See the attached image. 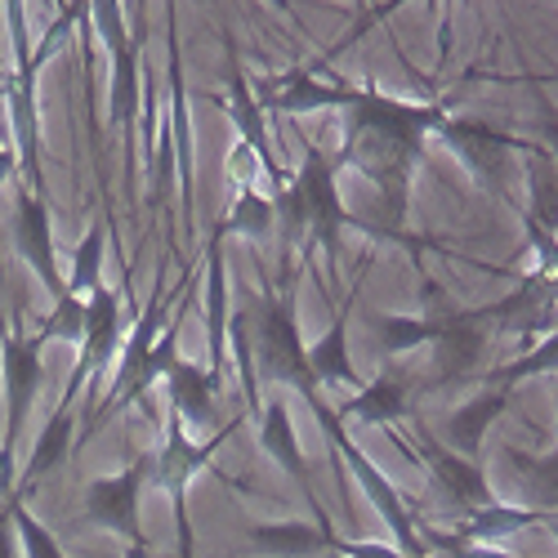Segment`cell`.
<instances>
[{"mask_svg":"<svg viewBox=\"0 0 558 558\" xmlns=\"http://www.w3.org/2000/svg\"><path fill=\"white\" fill-rule=\"evenodd\" d=\"M10 166H14V157H10L5 148H0V183H5V179H10Z\"/></svg>","mask_w":558,"mask_h":558,"instance_id":"cell-35","label":"cell"},{"mask_svg":"<svg viewBox=\"0 0 558 558\" xmlns=\"http://www.w3.org/2000/svg\"><path fill=\"white\" fill-rule=\"evenodd\" d=\"M353 89H336V85H322L304 72H291L287 81H272L264 104L277 112H317V108H344Z\"/></svg>","mask_w":558,"mask_h":558,"instance_id":"cell-15","label":"cell"},{"mask_svg":"<svg viewBox=\"0 0 558 558\" xmlns=\"http://www.w3.org/2000/svg\"><path fill=\"white\" fill-rule=\"evenodd\" d=\"M308 371L313 380H331V385H357V371L349 362V317L340 308V317L331 322V331L317 344H308Z\"/></svg>","mask_w":558,"mask_h":558,"instance_id":"cell-18","label":"cell"},{"mask_svg":"<svg viewBox=\"0 0 558 558\" xmlns=\"http://www.w3.org/2000/svg\"><path fill=\"white\" fill-rule=\"evenodd\" d=\"M95 19H99L104 40L112 45V54L121 50V45H130V36H125V27H121V10H117V0H95Z\"/></svg>","mask_w":558,"mask_h":558,"instance_id":"cell-31","label":"cell"},{"mask_svg":"<svg viewBox=\"0 0 558 558\" xmlns=\"http://www.w3.org/2000/svg\"><path fill=\"white\" fill-rule=\"evenodd\" d=\"M514 464L527 474V496L536 500L541 514H558V451L554 456H541V460L514 456Z\"/></svg>","mask_w":558,"mask_h":558,"instance_id":"cell-24","label":"cell"},{"mask_svg":"<svg viewBox=\"0 0 558 558\" xmlns=\"http://www.w3.org/2000/svg\"><path fill=\"white\" fill-rule=\"evenodd\" d=\"M545 527L554 532V541H558V514H545Z\"/></svg>","mask_w":558,"mask_h":558,"instance_id":"cell-36","label":"cell"},{"mask_svg":"<svg viewBox=\"0 0 558 558\" xmlns=\"http://www.w3.org/2000/svg\"><path fill=\"white\" fill-rule=\"evenodd\" d=\"M10 519H14V532H19V549H23V558H68V554L59 549V541L45 532V527L27 514V505L14 500V496H10Z\"/></svg>","mask_w":558,"mask_h":558,"instance_id":"cell-26","label":"cell"},{"mask_svg":"<svg viewBox=\"0 0 558 558\" xmlns=\"http://www.w3.org/2000/svg\"><path fill=\"white\" fill-rule=\"evenodd\" d=\"M0 558H23V549H19V532H14L10 509H5V514H0Z\"/></svg>","mask_w":558,"mask_h":558,"instance_id":"cell-32","label":"cell"},{"mask_svg":"<svg viewBox=\"0 0 558 558\" xmlns=\"http://www.w3.org/2000/svg\"><path fill=\"white\" fill-rule=\"evenodd\" d=\"M255 340H259V362L272 380L291 385L313 411H322V398H317V380L308 371V344H300V331H295V313L287 300L268 295L259 304V317H255Z\"/></svg>","mask_w":558,"mask_h":558,"instance_id":"cell-2","label":"cell"},{"mask_svg":"<svg viewBox=\"0 0 558 558\" xmlns=\"http://www.w3.org/2000/svg\"><path fill=\"white\" fill-rule=\"evenodd\" d=\"M117 317H121V300L112 291H95V300L85 304V336H81V362L72 371V385H68V398L81 389V380L89 371H99L117 344Z\"/></svg>","mask_w":558,"mask_h":558,"instance_id":"cell-10","label":"cell"},{"mask_svg":"<svg viewBox=\"0 0 558 558\" xmlns=\"http://www.w3.org/2000/svg\"><path fill=\"white\" fill-rule=\"evenodd\" d=\"M344 108H349V134H389V138H407V144H425V134L442 125L438 108L398 104L389 95H371V89H353Z\"/></svg>","mask_w":558,"mask_h":558,"instance_id":"cell-4","label":"cell"},{"mask_svg":"<svg viewBox=\"0 0 558 558\" xmlns=\"http://www.w3.org/2000/svg\"><path fill=\"white\" fill-rule=\"evenodd\" d=\"M541 117H545V121H541V134H545V144L554 148V166H558V112H554L545 99H541Z\"/></svg>","mask_w":558,"mask_h":558,"instance_id":"cell-34","label":"cell"},{"mask_svg":"<svg viewBox=\"0 0 558 558\" xmlns=\"http://www.w3.org/2000/svg\"><path fill=\"white\" fill-rule=\"evenodd\" d=\"M407 411V389L398 376H380L357 389V398L344 407V415L353 425H393L398 415Z\"/></svg>","mask_w":558,"mask_h":558,"instance_id":"cell-17","label":"cell"},{"mask_svg":"<svg viewBox=\"0 0 558 558\" xmlns=\"http://www.w3.org/2000/svg\"><path fill=\"white\" fill-rule=\"evenodd\" d=\"M99 259H104V228H89L85 242L76 251V264H72V287L68 295L76 291H99Z\"/></svg>","mask_w":558,"mask_h":558,"instance_id":"cell-28","label":"cell"},{"mask_svg":"<svg viewBox=\"0 0 558 558\" xmlns=\"http://www.w3.org/2000/svg\"><path fill=\"white\" fill-rule=\"evenodd\" d=\"M228 117L242 130V144L259 157V166H268V134H264V112L259 104H251V89L242 76H232V99H228Z\"/></svg>","mask_w":558,"mask_h":558,"instance_id":"cell-21","label":"cell"},{"mask_svg":"<svg viewBox=\"0 0 558 558\" xmlns=\"http://www.w3.org/2000/svg\"><path fill=\"white\" fill-rule=\"evenodd\" d=\"M434 331H438V317H380L376 322V336L389 353H407V349H421V344H434Z\"/></svg>","mask_w":558,"mask_h":558,"instance_id":"cell-23","label":"cell"},{"mask_svg":"<svg viewBox=\"0 0 558 558\" xmlns=\"http://www.w3.org/2000/svg\"><path fill=\"white\" fill-rule=\"evenodd\" d=\"M272 228V202H264L259 193L242 189V197L232 202V215L223 219V232H238V238H264Z\"/></svg>","mask_w":558,"mask_h":558,"instance_id":"cell-25","label":"cell"},{"mask_svg":"<svg viewBox=\"0 0 558 558\" xmlns=\"http://www.w3.org/2000/svg\"><path fill=\"white\" fill-rule=\"evenodd\" d=\"M421 460L434 470V478H438V487L460 505V509H487L492 505V487H487V478H483V470L470 460V456H460V451H451V447H442L438 438H425V451H421Z\"/></svg>","mask_w":558,"mask_h":558,"instance_id":"cell-8","label":"cell"},{"mask_svg":"<svg viewBox=\"0 0 558 558\" xmlns=\"http://www.w3.org/2000/svg\"><path fill=\"white\" fill-rule=\"evenodd\" d=\"M223 336H228V327H223V259L215 251L210 255V371L215 376L223 362Z\"/></svg>","mask_w":558,"mask_h":558,"instance_id":"cell-29","label":"cell"},{"mask_svg":"<svg viewBox=\"0 0 558 558\" xmlns=\"http://www.w3.org/2000/svg\"><path fill=\"white\" fill-rule=\"evenodd\" d=\"M81 340L85 336V304L76 295H63L59 308L50 313V322H45V340Z\"/></svg>","mask_w":558,"mask_h":558,"instance_id":"cell-30","label":"cell"},{"mask_svg":"<svg viewBox=\"0 0 558 558\" xmlns=\"http://www.w3.org/2000/svg\"><path fill=\"white\" fill-rule=\"evenodd\" d=\"M14 238H19L23 259L40 272V282L50 287V295H54V300H63V295H68V287H63L59 264H54L50 210H45V202H40V197H32V193H23V197H19V210H14Z\"/></svg>","mask_w":558,"mask_h":558,"instance_id":"cell-7","label":"cell"},{"mask_svg":"<svg viewBox=\"0 0 558 558\" xmlns=\"http://www.w3.org/2000/svg\"><path fill=\"white\" fill-rule=\"evenodd\" d=\"M317 421H322V429H327L331 434V442L344 451V464H349V470H353V478H357V487L366 492V500L371 505H376V514L393 527V536H398V549L407 554V558H421L425 549H421V541H415V532H411V519H407V509H402V500H398V492H393V483L376 470V464H371L349 438H344V429H340V421H336V415L327 411V407H322L317 411Z\"/></svg>","mask_w":558,"mask_h":558,"instance_id":"cell-3","label":"cell"},{"mask_svg":"<svg viewBox=\"0 0 558 558\" xmlns=\"http://www.w3.org/2000/svg\"><path fill=\"white\" fill-rule=\"evenodd\" d=\"M282 219L291 228V238L308 251V246H327L336 255L340 246V228L349 223L340 193H336V166L322 157L317 148H308L295 183L282 193Z\"/></svg>","mask_w":558,"mask_h":558,"instance_id":"cell-1","label":"cell"},{"mask_svg":"<svg viewBox=\"0 0 558 558\" xmlns=\"http://www.w3.org/2000/svg\"><path fill=\"white\" fill-rule=\"evenodd\" d=\"M144 549H148V545H130V554H125V558H144Z\"/></svg>","mask_w":558,"mask_h":558,"instance_id":"cell-37","label":"cell"},{"mask_svg":"<svg viewBox=\"0 0 558 558\" xmlns=\"http://www.w3.org/2000/svg\"><path fill=\"white\" fill-rule=\"evenodd\" d=\"M340 554L344 558H407L402 549H389V545H353V549L340 545Z\"/></svg>","mask_w":558,"mask_h":558,"instance_id":"cell-33","label":"cell"},{"mask_svg":"<svg viewBox=\"0 0 558 558\" xmlns=\"http://www.w3.org/2000/svg\"><path fill=\"white\" fill-rule=\"evenodd\" d=\"M549 371H558V336H549L545 344H536L527 357L500 366L496 376H492V385L505 389V385H519V380H532V376H549Z\"/></svg>","mask_w":558,"mask_h":558,"instance_id":"cell-27","label":"cell"},{"mask_svg":"<svg viewBox=\"0 0 558 558\" xmlns=\"http://www.w3.org/2000/svg\"><path fill=\"white\" fill-rule=\"evenodd\" d=\"M532 523H545L541 509H509V505H487V509H474V519L464 523L460 541H500V536H514Z\"/></svg>","mask_w":558,"mask_h":558,"instance_id":"cell-19","label":"cell"},{"mask_svg":"<svg viewBox=\"0 0 558 558\" xmlns=\"http://www.w3.org/2000/svg\"><path fill=\"white\" fill-rule=\"evenodd\" d=\"M505 411V389H487L483 398H474V402H464L460 411H451V421H447V442H451V451H460V456H478V447H483V438H487V429H492V421Z\"/></svg>","mask_w":558,"mask_h":558,"instance_id":"cell-16","label":"cell"},{"mask_svg":"<svg viewBox=\"0 0 558 558\" xmlns=\"http://www.w3.org/2000/svg\"><path fill=\"white\" fill-rule=\"evenodd\" d=\"M259 442H264V451L304 487V496L313 500L308 464H304V456H300V438H295V425H291V415H287L282 402H268V407H264V415H259ZM313 509H317V500H313Z\"/></svg>","mask_w":558,"mask_h":558,"instance_id":"cell-12","label":"cell"},{"mask_svg":"<svg viewBox=\"0 0 558 558\" xmlns=\"http://www.w3.org/2000/svg\"><path fill=\"white\" fill-rule=\"evenodd\" d=\"M166 385H170V398L179 407L183 421H210V411H215V393H219V380H215V371L206 366H193V362H174L166 371Z\"/></svg>","mask_w":558,"mask_h":558,"instance_id":"cell-14","label":"cell"},{"mask_svg":"<svg viewBox=\"0 0 558 558\" xmlns=\"http://www.w3.org/2000/svg\"><path fill=\"white\" fill-rule=\"evenodd\" d=\"M438 130H442V138H447V144L464 157V166H470L483 183H500L509 148H519L509 134L487 130V125H478V121H447V117H442V125H438Z\"/></svg>","mask_w":558,"mask_h":558,"instance_id":"cell-9","label":"cell"},{"mask_svg":"<svg viewBox=\"0 0 558 558\" xmlns=\"http://www.w3.org/2000/svg\"><path fill=\"white\" fill-rule=\"evenodd\" d=\"M138 63H134V45H121L112 54V121L117 125H134L138 112Z\"/></svg>","mask_w":558,"mask_h":558,"instance_id":"cell-22","label":"cell"},{"mask_svg":"<svg viewBox=\"0 0 558 558\" xmlns=\"http://www.w3.org/2000/svg\"><path fill=\"white\" fill-rule=\"evenodd\" d=\"M251 545L272 554V558H308L322 549H340L336 532L322 519H313V523H259V527H251Z\"/></svg>","mask_w":558,"mask_h":558,"instance_id":"cell-11","label":"cell"},{"mask_svg":"<svg viewBox=\"0 0 558 558\" xmlns=\"http://www.w3.org/2000/svg\"><path fill=\"white\" fill-rule=\"evenodd\" d=\"M487 317L483 313H447L438 317L434 331V385H451L460 376H470L487 349Z\"/></svg>","mask_w":558,"mask_h":558,"instance_id":"cell-6","label":"cell"},{"mask_svg":"<svg viewBox=\"0 0 558 558\" xmlns=\"http://www.w3.org/2000/svg\"><path fill=\"white\" fill-rule=\"evenodd\" d=\"M527 183H532V228L554 238L558 232V166L549 157H536L527 170Z\"/></svg>","mask_w":558,"mask_h":558,"instance_id":"cell-20","label":"cell"},{"mask_svg":"<svg viewBox=\"0 0 558 558\" xmlns=\"http://www.w3.org/2000/svg\"><path fill=\"white\" fill-rule=\"evenodd\" d=\"M144 478H148V464H130L125 474L95 478L89 492H85V514L95 519L99 527L125 536L130 545H148L144 527H138V496H144Z\"/></svg>","mask_w":558,"mask_h":558,"instance_id":"cell-5","label":"cell"},{"mask_svg":"<svg viewBox=\"0 0 558 558\" xmlns=\"http://www.w3.org/2000/svg\"><path fill=\"white\" fill-rule=\"evenodd\" d=\"M174 558H179V554H174Z\"/></svg>","mask_w":558,"mask_h":558,"instance_id":"cell-38","label":"cell"},{"mask_svg":"<svg viewBox=\"0 0 558 558\" xmlns=\"http://www.w3.org/2000/svg\"><path fill=\"white\" fill-rule=\"evenodd\" d=\"M68 451H72V398L59 402V411L50 415L45 434L36 438V451H32V460H27V470H23L19 483H14V500H23V496L36 487V478H45V474L54 470V464H63Z\"/></svg>","mask_w":558,"mask_h":558,"instance_id":"cell-13","label":"cell"}]
</instances>
